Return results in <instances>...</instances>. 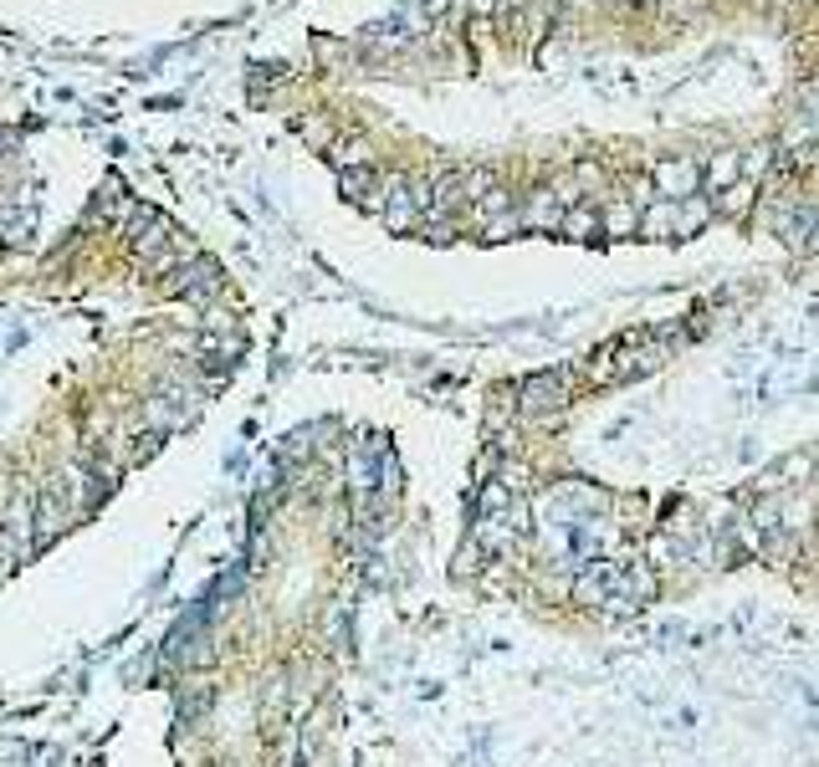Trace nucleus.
Returning a JSON list of instances; mask_svg holds the SVG:
<instances>
[{
    "label": "nucleus",
    "mask_w": 819,
    "mask_h": 767,
    "mask_svg": "<svg viewBox=\"0 0 819 767\" xmlns=\"http://www.w3.org/2000/svg\"><path fill=\"white\" fill-rule=\"evenodd\" d=\"M128 246H134L139 256H164V251H175L180 246V236H175V225H169L159 210H149V205H134L128 210Z\"/></svg>",
    "instance_id": "f257e3e1"
},
{
    "label": "nucleus",
    "mask_w": 819,
    "mask_h": 767,
    "mask_svg": "<svg viewBox=\"0 0 819 767\" xmlns=\"http://www.w3.org/2000/svg\"><path fill=\"white\" fill-rule=\"evenodd\" d=\"M175 297H190V302H205V297H215L221 292V266H215L210 256H185L180 266H175V277L164 282Z\"/></svg>",
    "instance_id": "f03ea898"
},
{
    "label": "nucleus",
    "mask_w": 819,
    "mask_h": 767,
    "mask_svg": "<svg viewBox=\"0 0 819 767\" xmlns=\"http://www.w3.org/2000/svg\"><path fill=\"white\" fill-rule=\"evenodd\" d=\"M374 205L384 210V225H390V231H410V225H420V185H410L405 174H395L390 185H379Z\"/></svg>",
    "instance_id": "7ed1b4c3"
},
{
    "label": "nucleus",
    "mask_w": 819,
    "mask_h": 767,
    "mask_svg": "<svg viewBox=\"0 0 819 767\" xmlns=\"http://www.w3.org/2000/svg\"><path fill=\"white\" fill-rule=\"evenodd\" d=\"M517 394H523V410L528 415H548V410H558V404H564L569 399V384H564V374H533V379H523V389H517Z\"/></svg>",
    "instance_id": "20e7f679"
},
{
    "label": "nucleus",
    "mask_w": 819,
    "mask_h": 767,
    "mask_svg": "<svg viewBox=\"0 0 819 767\" xmlns=\"http://www.w3.org/2000/svg\"><path fill=\"white\" fill-rule=\"evenodd\" d=\"M697 179H702L697 159H666V164H656V195H666V200H692Z\"/></svg>",
    "instance_id": "39448f33"
},
{
    "label": "nucleus",
    "mask_w": 819,
    "mask_h": 767,
    "mask_svg": "<svg viewBox=\"0 0 819 767\" xmlns=\"http://www.w3.org/2000/svg\"><path fill=\"white\" fill-rule=\"evenodd\" d=\"M517 220H523V231H558L564 225V205H558L553 190H538L528 200V210H517Z\"/></svg>",
    "instance_id": "423d86ee"
},
{
    "label": "nucleus",
    "mask_w": 819,
    "mask_h": 767,
    "mask_svg": "<svg viewBox=\"0 0 819 767\" xmlns=\"http://www.w3.org/2000/svg\"><path fill=\"white\" fill-rule=\"evenodd\" d=\"M338 185H343V195H349V200H359V205H374L379 200V185H384V179L359 159L354 169H343V179H338Z\"/></svg>",
    "instance_id": "0eeeda50"
},
{
    "label": "nucleus",
    "mask_w": 819,
    "mask_h": 767,
    "mask_svg": "<svg viewBox=\"0 0 819 767\" xmlns=\"http://www.w3.org/2000/svg\"><path fill=\"white\" fill-rule=\"evenodd\" d=\"M599 225H605L610 236H630V231H640V210H635V205H615Z\"/></svg>",
    "instance_id": "6e6552de"
},
{
    "label": "nucleus",
    "mask_w": 819,
    "mask_h": 767,
    "mask_svg": "<svg viewBox=\"0 0 819 767\" xmlns=\"http://www.w3.org/2000/svg\"><path fill=\"white\" fill-rule=\"evenodd\" d=\"M558 231H569V236L589 241V236L599 231V215H594V210H564V225H558Z\"/></svg>",
    "instance_id": "1a4fd4ad"
},
{
    "label": "nucleus",
    "mask_w": 819,
    "mask_h": 767,
    "mask_svg": "<svg viewBox=\"0 0 819 767\" xmlns=\"http://www.w3.org/2000/svg\"><path fill=\"white\" fill-rule=\"evenodd\" d=\"M625 6H640V0H625Z\"/></svg>",
    "instance_id": "9d476101"
}]
</instances>
